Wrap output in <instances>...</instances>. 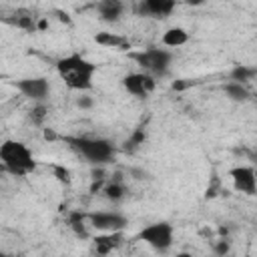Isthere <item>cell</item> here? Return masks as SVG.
Listing matches in <instances>:
<instances>
[{"label":"cell","mask_w":257,"mask_h":257,"mask_svg":"<svg viewBox=\"0 0 257 257\" xmlns=\"http://www.w3.org/2000/svg\"><path fill=\"white\" fill-rule=\"evenodd\" d=\"M139 239L157 251H167L173 245V227L167 221H157L141 229Z\"/></svg>","instance_id":"cell-5"},{"label":"cell","mask_w":257,"mask_h":257,"mask_svg":"<svg viewBox=\"0 0 257 257\" xmlns=\"http://www.w3.org/2000/svg\"><path fill=\"white\" fill-rule=\"evenodd\" d=\"M42 137H44L46 141H56V139H58V135H56L52 128H44V131H42Z\"/></svg>","instance_id":"cell-23"},{"label":"cell","mask_w":257,"mask_h":257,"mask_svg":"<svg viewBox=\"0 0 257 257\" xmlns=\"http://www.w3.org/2000/svg\"><path fill=\"white\" fill-rule=\"evenodd\" d=\"M175 2L173 0H143L139 4V12L153 16V18H165L175 10Z\"/></svg>","instance_id":"cell-10"},{"label":"cell","mask_w":257,"mask_h":257,"mask_svg":"<svg viewBox=\"0 0 257 257\" xmlns=\"http://www.w3.org/2000/svg\"><path fill=\"white\" fill-rule=\"evenodd\" d=\"M229 177L233 181V187L239 193H245V195H255L257 193V179H255V169L253 167H245V165L233 167L229 171Z\"/></svg>","instance_id":"cell-8"},{"label":"cell","mask_w":257,"mask_h":257,"mask_svg":"<svg viewBox=\"0 0 257 257\" xmlns=\"http://www.w3.org/2000/svg\"><path fill=\"white\" fill-rule=\"evenodd\" d=\"M0 163L2 169L14 177H26L36 169L32 151L20 141H4L0 145Z\"/></svg>","instance_id":"cell-2"},{"label":"cell","mask_w":257,"mask_h":257,"mask_svg":"<svg viewBox=\"0 0 257 257\" xmlns=\"http://www.w3.org/2000/svg\"><path fill=\"white\" fill-rule=\"evenodd\" d=\"M189 84L185 82V80H175L173 82V90H183V88H187Z\"/></svg>","instance_id":"cell-25"},{"label":"cell","mask_w":257,"mask_h":257,"mask_svg":"<svg viewBox=\"0 0 257 257\" xmlns=\"http://www.w3.org/2000/svg\"><path fill=\"white\" fill-rule=\"evenodd\" d=\"M143 141H145V131H143V128H139V131H135V133H133L131 141H126V145H131V147H139Z\"/></svg>","instance_id":"cell-21"},{"label":"cell","mask_w":257,"mask_h":257,"mask_svg":"<svg viewBox=\"0 0 257 257\" xmlns=\"http://www.w3.org/2000/svg\"><path fill=\"white\" fill-rule=\"evenodd\" d=\"M175 257H193V255H191V253H177Z\"/></svg>","instance_id":"cell-28"},{"label":"cell","mask_w":257,"mask_h":257,"mask_svg":"<svg viewBox=\"0 0 257 257\" xmlns=\"http://www.w3.org/2000/svg\"><path fill=\"white\" fill-rule=\"evenodd\" d=\"M46 26H48V22H46V20H40V22H38V28H40V30H44Z\"/></svg>","instance_id":"cell-26"},{"label":"cell","mask_w":257,"mask_h":257,"mask_svg":"<svg viewBox=\"0 0 257 257\" xmlns=\"http://www.w3.org/2000/svg\"><path fill=\"white\" fill-rule=\"evenodd\" d=\"M253 169H255V179H257V167H253Z\"/></svg>","instance_id":"cell-29"},{"label":"cell","mask_w":257,"mask_h":257,"mask_svg":"<svg viewBox=\"0 0 257 257\" xmlns=\"http://www.w3.org/2000/svg\"><path fill=\"white\" fill-rule=\"evenodd\" d=\"M215 253H217V255H221V257H225V255L229 253V241L221 239V241L215 245Z\"/></svg>","instance_id":"cell-22"},{"label":"cell","mask_w":257,"mask_h":257,"mask_svg":"<svg viewBox=\"0 0 257 257\" xmlns=\"http://www.w3.org/2000/svg\"><path fill=\"white\" fill-rule=\"evenodd\" d=\"M96 8H98L100 18L106 20V22H116V20L122 16V12H124V4L118 2V0H104V2H98Z\"/></svg>","instance_id":"cell-12"},{"label":"cell","mask_w":257,"mask_h":257,"mask_svg":"<svg viewBox=\"0 0 257 257\" xmlns=\"http://www.w3.org/2000/svg\"><path fill=\"white\" fill-rule=\"evenodd\" d=\"M225 94L231 98V100H237V102H243L249 98V90L245 88V84H239V82H227L225 84Z\"/></svg>","instance_id":"cell-14"},{"label":"cell","mask_w":257,"mask_h":257,"mask_svg":"<svg viewBox=\"0 0 257 257\" xmlns=\"http://www.w3.org/2000/svg\"><path fill=\"white\" fill-rule=\"evenodd\" d=\"M64 141L86 161L94 165L108 163L114 157V147L106 139H88V137H64Z\"/></svg>","instance_id":"cell-3"},{"label":"cell","mask_w":257,"mask_h":257,"mask_svg":"<svg viewBox=\"0 0 257 257\" xmlns=\"http://www.w3.org/2000/svg\"><path fill=\"white\" fill-rule=\"evenodd\" d=\"M90 104H92V100H90L88 96H80V98H78V106H80V108H88Z\"/></svg>","instance_id":"cell-24"},{"label":"cell","mask_w":257,"mask_h":257,"mask_svg":"<svg viewBox=\"0 0 257 257\" xmlns=\"http://www.w3.org/2000/svg\"><path fill=\"white\" fill-rule=\"evenodd\" d=\"M102 193H104L108 199L118 201V199L124 195V185H122V183H118V181H112V183H108V185L102 189Z\"/></svg>","instance_id":"cell-18"},{"label":"cell","mask_w":257,"mask_h":257,"mask_svg":"<svg viewBox=\"0 0 257 257\" xmlns=\"http://www.w3.org/2000/svg\"><path fill=\"white\" fill-rule=\"evenodd\" d=\"M255 76V70L249 68V66H243V64H237L233 70H231V80L233 82H239V84H245L247 80H251Z\"/></svg>","instance_id":"cell-16"},{"label":"cell","mask_w":257,"mask_h":257,"mask_svg":"<svg viewBox=\"0 0 257 257\" xmlns=\"http://www.w3.org/2000/svg\"><path fill=\"white\" fill-rule=\"evenodd\" d=\"M251 161H253V167H257V151L251 155Z\"/></svg>","instance_id":"cell-27"},{"label":"cell","mask_w":257,"mask_h":257,"mask_svg":"<svg viewBox=\"0 0 257 257\" xmlns=\"http://www.w3.org/2000/svg\"><path fill=\"white\" fill-rule=\"evenodd\" d=\"M68 223H70L72 231H74L78 237H88V233H86V229H84V215H82V213L72 211L70 217H68Z\"/></svg>","instance_id":"cell-17"},{"label":"cell","mask_w":257,"mask_h":257,"mask_svg":"<svg viewBox=\"0 0 257 257\" xmlns=\"http://www.w3.org/2000/svg\"><path fill=\"white\" fill-rule=\"evenodd\" d=\"M96 44H102V46H108V48H118V46H124V38L122 36H116L112 32H98L94 36Z\"/></svg>","instance_id":"cell-15"},{"label":"cell","mask_w":257,"mask_h":257,"mask_svg":"<svg viewBox=\"0 0 257 257\" xmlns=\"http://www.w3.org/2000/svg\"><path fill=\"white\" fill-rule=\"evenodd\" d=\"M52 173H54V177H56L58 183L68 185V183L72 181V179H70V171H68L66 167H62V165H54V167H52Z\"/></svg>","instance_id":"cell-19"},{"label":"cell","mask_w":257,"mask_h":257,"mask_svg":"<svg viewBox=\"0 0 257 257\" xmlns=\"http://www.w3.org/2000/svg\"><path fill=\"white\" fill-rule=\"evenodd\" d=\"M16 88L30 100L42 102L48 94H50V82L42 76H28V78H20L16 80Z\"/></svg>","instance_id":"cell-6"},{"label":"cell","mask_w":257,"mask_h":257,"mask_svg":"<svg viewBox=\"0 0 257 257\" xmlns=\"http://www.w3.org/2000/svg\"><path fill=\"white\" fill-rule=\"evenodd\" d=\"M44 116H46V106H44V104H38V106L32 110V114H30V118H32L36 124H40V122L44 120Z\"/></svg>","instance_id":"cell-20"},{"label":"cell","mask_w":257,"mask_h":257,"mask_svg":"<svg viewBox=\"0 0 257 257\" xmlns=\"http://www.w3.org/2000/svg\"><path fill=\"white\" fill-rule=\"evenodd\" d=\"M96 70H98V66L78 52L66 54L64 58H60L56 62V72H58L60 80L70 90H78V92L92 88V80H94Z\"/></svg>","instance_id":"cell-1"},{"label":"cell","mask_w":257,"mask_h":257,"mask_svg":"<svg viewBox=\"0 0 257 257\" xmlns=\"http://www.w3.org/2000/svg\"><path fill=\"white\" fill-rule=\"evenodd\" d=\"M122 86L128 94L145 98L149 92L155 90V78L147 72H133V74H126L122 78Z\"/></svg>","instance_id":"cell-7"},{"label":"cell","mask_w":257,"mask_h":257,"mask_svg":"<svg viewBox=\"0 0 257 257\" xmlns=\"http://www.w3.org/2000/svg\"><path fill=\"white\" fill-rule=\"evenodd\" d=\"M122 243V235L120 233H104V235H96L92 239V245H94V251L96 255L100 257H106L112 249H116L118 245Z\"/></svg>","instance_id":"cell-11"},{"label":"cell","mask_w":257,"mask_h":257,"mask_svg":"<svg viewBox=\"0 0 257 257\" xmlns=\"http://www.w3.org/2000/svg\"><path fill=\"white\" fill-rule=\"evenodd\" d=\"M187 42H189V32H187L185 28L175 26V28L165 30V34H163V44H165V46L177 48V46H183V44H187Z\"/></svg>","instance_id":"cell-13"},{"label":"cell","mask_w":257,"mask_h":257,"mask_svg":"<svg viewBox=\"0 0 257 257\" xmlns=\"http://www.w3.org/2000/svg\"><path fill=\"white\" fill-rule=\"evenodd\" d=\"M131 58L141 66L145 68L147 74H165L169 70V64H171V58L173 54L165 48H145L141 52H133Z\"/></svg>","instance_id":"cell-4"},{"label":"cell","mask_w":257,"mask_h":257,"mask_svg":"<svg viewBox=\"0 0 257 257\" xmlns=\"http://www.w3.org/2000/svg\"><path fill=\"white\" fill-rule=\"evenodd\" d=\"M90 219V225L98 231H104V233H120L126 225V217L120 215V213H90L88 215Z\"/></svg>","instance_id":"cell-9"}]
</instances>
